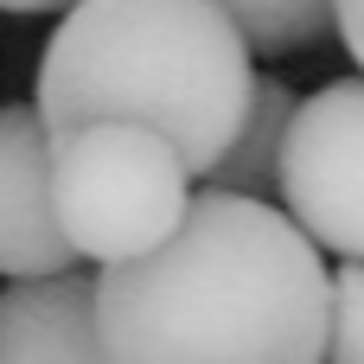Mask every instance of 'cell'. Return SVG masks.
<instances>
[{"label":"cell","mask_w":364,"mask_h":364,"mask_svg":"<svg viewBox=\"0 0 364 364\" xmlns=\"http://www.w3.org/2000/svg\"><path fill=\"white\" fill-rule=\"evenodd\" d=\"M115 364H326L333 275L288 205L205 186L179 230L96 275Z\"/></svg>","instance_id":"obj_1"},{"label":"cell","mask_w":364,"mask_h":364,"mask_svg":"<svg viewBox=\"0 0 364 364\" xmlns=\"http://www.w3.org/2000/svg\"><path fill=\"white\" fill-rule=\"evenodd\" d=\"M256 51L218 0H77L38 58V115L51 141L90 122L166 134L192 179H211L243 134Z\"/></svg>","instance_id":"obj_2"},{"label":"cell","mask_w":364,"mask_h":364,"mask_svg":"<svg viewBox=\"0 0 364 364\" xmlns=\"http://www.w3.org/2000/svg\"><path fill=\"white\" fill-rule=\"evenodd\" d=\"M58 224L83 262H134L160 250L192 211L186 154L141 122H90L51 141Z\"/></svg>","instance_id":"obj_3"},{"label":"cell","mask_w":364,"mask_h":364,"mask_svg":"<svg viewBox=\"0 0 364 364\" xmlns=\"http://www.w3.org/2000/svg\"><path fill=\"white\" fill-rule=\"evenodd\" d=\"M275 192L320 250L364 262V77H333L294 109Z\"/></svg>","instance_id":"obj_4"},{"label":"cell","mask_w":364,"mask_h":364,"mask_svg":"<svg viewBox=\"0 0 364 364\" xmlns=\"http://www.w3.org/2000/svg\"><path fill=\"white\" fill-rule=\"evenodd\" d=\"M83 256L58 224L51 128L38 102H0V282L64 275Z\"/></svg>","instance_id":"obj_5"},{"label":"cell","mask_w":364,"mask_h":364,"mask_svg":"<svg viewBox=\"0 0 364 364\" xmlns=\"http://www.w3.org/2000/svg\"><path fill=\"white\" fill-rule=\"evenodd\" d=\"M0 364H115L96 326V275H32L0 288Z\"/></svg>","instance_id":"obj_6"},{"label":"cell","mask_w":364,"mask_h":364,"mask_svg":"<svg viewBox=\"0 0 364 364\" xmlns=\"http://www.w3.org/2000/svg\"><path fill=\"white\" fill-rule=\"evenodd\" d=\"M294 90L282 77H256V96H250V115H243V134L230 141L224 166L205 179V186H224V192H250V198H269L282 186V147H288V122H294Z\"/></svg>","instance_id":"obj_7"},{"label":"cell","mask_w":364,"mask_h":364,"mask_svg":"<svg viewBox=\"0 0 364 364\" xmlns=\"http://www.w3.org/2000/svg\"><path fill=\"white\" fill-rule=\"evenodd\" d=\"M218 6L237 19L256 58H294V51H314L326 32H339L333 0H218Z\"/></svg>","instance_id":"obj_8"},{"label":"cell","mask_w":364,"mask_h":364,"mask_svg":"<svg viewBox=\"0 0 364 364\" xmlns=\"http://www.w3.org/2000/svg\"><path fill=\"white\" fill-rule=\"evenodd\" d=\"M326 364H364V262L333 269V346Z\"/></svg>","instance_id":"obj_9"},{"label":"cell","mask_w":364,"mask_h":364,"mask_svg":"<svg viewBox=\"0 0 364 364\" xmlns=\"http://www.w3.org/2000/svg\"><path fill=\"white\" fill-rule=\"evenodd\" d=\"M339 6V38L352 51V64H364V0H333Z\"/></svg>","instance_id":"obj_10"},{"label":"cell","mask_w":364,"mask_h":364,"mask_svg":"<svg viewBox=\"0 0 364 364\" xmlns=\"http://www.w3.org/2000/svg\"><path fill=\"white\" fill-rule=\"evenodd\" d=\"M51 6H77V0H0V13H51Z\"/></svg>","instance_id":"obj_11"}]
</instances>
